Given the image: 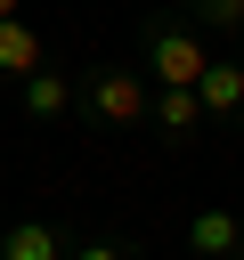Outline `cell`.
Returning a JSON list of instances; mask_svg holds the SVG:
<instances>
[{
  "instance_id": "cell-1",
  "label": "cell",
  "mask_w": 244,
  "mask_h": 260,
  "mask_svg": "<svg viewBox=\"0 0 244 260\" xmlns=\"http://www.w3.org/2000/svg\"><path fill=\"white\" fill-rule=\"evenodd\" d=\"M81 98H73V122L89 138H122V130H146V106H155V73L146 65H122V57H98L73 73Z\"/></svg>"
},
{
  "instance_id": "cell-2",
  "label": "cell",
  "mask_w": 244,
  "mask_h": 260,
  "mask_svg": "<svg viewBox=\"0 0 244 260\" xmlns=\"http://www.w3.org/2000/svg\"><path fill=\"white\" fill-rule=\"evenodd\" d=\"M130 41H138V65H146L155 81H195V73L211 65V32H203L195 16H179V8H146Z\"/></svg>"
},
{
  "instance_id": "cell-3",
  "label": "cell",
  "mask_w": 244,
  "mask_h": 260,
  "mask_svg": "<svg viewBox=\"0 0 244 260\" xmlns=\"http://www.w3.org/2000/svg\"><path fill=\"white\" fill-rule=\"evenodd\" d=\"M8 98H16V114H24V122L57 130V122H73V98H81V81H73V73H65V65L49 57V65H33V73H24V81H16Z\"/></svg>"
},
{
  "instance_id": "cell-4",
  "label": "cell",
  "mask_w": 244,
  "mask_h": 260,
  "mask_svg": "<svg viewBox=\"0 0 244 260\" xmlns=\"http://www.w3.org/2000/svg\"><path fill=\"white\" fill-rule=\"evenodd\" d=\"M146 130H155V146H195V138L211 130V122H203V98H195V81H155Z\"/></svg>"
},
{
  "instance_id": "cell-5",
  "label": "cell",
  "mask_w": 244,
  "mask_h": 260,
  "mask_svg": "<svg viewBox=\"0 0 244 260\" xmlns=\"http://www.w3.org/2000/svg\"><path fill=\"white\" fill-rule=\"evenodd\" d=\"M195 98H203V122L211 130H244V57H220L195 73Z\"/></svg>"
},
{
  "instance_id": "cell-6",
  "label": "cell",
  "mask_w": 244,
  "mask_h": 260,
  "mask_svg": "<svg viewBox=\"0 0 244 260\" xmlns=\"http://www.w3.org/2000/svg\"><path fill=\"white\" fill-rule=\"evenodd\" d=\"M0 260H73V228L49 211H16L0 228Z\"/></svg>"
},
{
  "instance_id": "cell-7",
  "label": "cell",
  "mask_w": 244,
  "mask_h": 260,
  "mask_svg": "<svg viewBox=\"0 0 244 260\" xmlns=\"http://www.w3.org/2000/svg\"><path fill=\"white\" fill-rule=\"evenodd\" d=\"M187 260H244V211H228V203H203V211H187Z\"/></svg>"
},
{
  "instance_id": "cell-8",
  "label": "cell",
  "mask_w": 244,
  "mask_h": 260,
  "mask_svg": "<svg viewBox=\"0 0 244 260\" xmlns=\"http://www.w3.org/2000/svg\"><path fill=\"white\" fill-rule=\"evenodd\" d=\"M57 49H49V32L33 24V16H0V89H16L33 65H49Z\"/></svg>"
},
{
  "instance_id": "cell-9",
  "label": "cell",
  "mask_w": 244,
  "mask_h": 260,
  "mask_svg": "<svg viewBox=\"0 0 244 260\" xmlns=\"http://www.w3.org/2000/svg\"><path fill=\"white\" fill-rule=\"evenodd\" d=\"M179 16H195L211 41H244V0H179Z\"/></svg>"
},
{
  "instance_id": "cell-10",
  "label": "cell",
  "mask_w": 244,
  "mask_h": 260,
  "mask_svg": "<svg viewBox=\"0 0 244 260\" xmlns=\"http://www.w3.org/2000/svg\"><path fill=\"white\" fill-rule=\"evenodd\" d=\"M73 260H146V244L122 228H89V236H73Z\"/></svg>"
},
{
  "instance_id": "cell-11",
  "label": "cell",
  "mask_w": 244,
  "mask_h": 260,
  "mask_svg": "<svg viewBox=\"0 0 244 260\" xmlns=\"http://www.w3.org/2000/svg\"><path fill=\"white\" fill-rule=\"evenodd\" d=\"M0 16H24V0H0Z\"/></svg>"
}]
</instances>
